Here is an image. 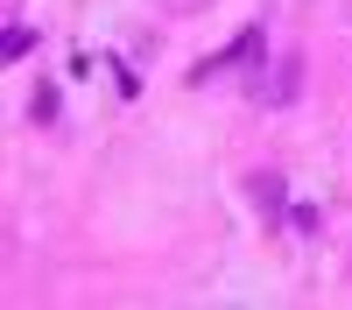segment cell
<instances>
[{
	"label": "cell",
	"instance_id": "obj_1",
	"mask_svg": "<svg viewBox=\"0 0 352 310\" xmlns=\"http://www.w3.org/2000/svg\"><path fill=\"white\" fill-rule=\"evenodd\" d=\"M247 56H261V28H240V43H232V49H219V56H204V71H226V64H247Z\"/></svg>",
	"mask_w": 352,
	"mask_h": 310
},
{
	"label": "cell",
	"instance_id": "obj_2",
	"mask_svg": "<svg viewBox=\"0 0 352 310\" xmlns=\"http://www.w3.org/2000/svg\"><path fill=\"white\" fill-rule=\"evenodd\" d=\"M28 49H36V28L8 21V36H0V56H8V64H14V56H28Z\"/></svg>",
	"mask_w": 352,
	"mask_h": 310
}]
</instances>
